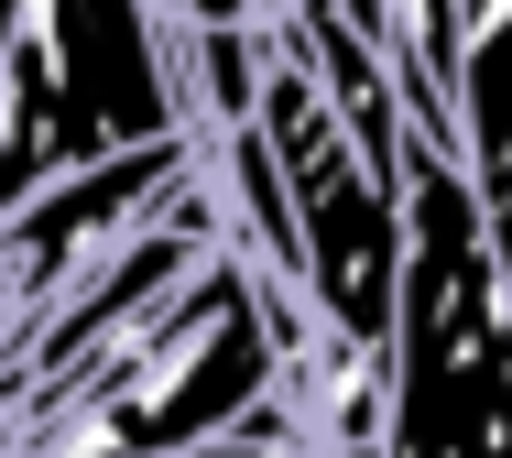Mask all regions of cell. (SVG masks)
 Returning a JSON list of instances; mask_svg holds the SVG:
<instances>
[{
  "instance_id": "obj_1",
  "label": "cell",
  "mask_w": 512,
  "mask_h": 458,
  "mask_svg": "<svg viewBox=\"0 0 512 458\" xmlns=\"http://www.w3.org/2000/svg\"><path fill=\"white\" fill-rule=\"evenodd\" d=\"M273 382H284V339L262 317L251 262L207 251L164 306H142L109 349H88L66 382L22 404L11 458H186Z\"/></svg>"
},
{
  "instance_id": "obj_2",
  "label": "cell",
  "mask_w": 512,
  "mask_h": 458,
  "mask_svg": "<svg viewBox=\"0 0 512 458\" xmlns=\"http://www.w3.org/2000/svg\"><path fill=\"white\" fill-rule=\"evenodd\" d=\"M404 306L382 458H512V284L458 142L404 153Z\"/></svg>"
},
{
  "instance_id": "obj_3",
  "label": "cell",
  "mask_w": 512,
  "mask_h": 458,
  "mask_svg": "<svg viewBox=\"0 0 512 458\" xmlns=\"http://www.w3.org/2000/svg\"><path fill=\"white\" fill-rule=\"evenodd\" d=\"M197 164H207V131H153V142H120V153H99V164L33 186V197L0 219V273H11V295H22V328H33L99 251H120ZM0 349H11V339H0Z\"/></svg>"
},
{
  "instance_id": "obj_4",
  "label": "cell",
  "mask_w": 512,
  "mask_h": 458,
  "mask_svg": "<svg viewBox=\"0 0 512 458\" xmlns=\"http://www.w3.org/2000/svg\"><path fill=\"white\" fill-rule=\"evenodd\" d=\"M186 458H207V448H186Z\"/></svg>"
}]
</instances>
